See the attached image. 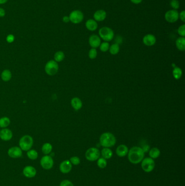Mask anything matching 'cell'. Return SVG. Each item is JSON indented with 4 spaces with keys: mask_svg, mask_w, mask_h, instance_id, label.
Segmentation results:
<instances>
[{
    "mask_svg": "<svg viewBox=\"0 0 185 186\" xmlns=\"http://www.w3.org/2000/svg\"><path fill=\"white\" fill-rule=\"evenodd\" d=\"M145 157V152L142 148L134 146L128 153V157L130 162L133 164H138L141 162Z\"/></svg>",
    "mask_w": 185,
    "mask_h": 186,
    "instance_id": "1",
    "label": "cell"
},
{
    "mask_svg": "<svg viewBox=\"0 0 185 186\" xmlns=\"http://www.w3.org/2000/svg\"><path fill=\"white\" fill-rule=\"evenodd\" d=\"M100 144L104 148H111L115 145L116 139L110 132H105L101 134L99 138Z\"/></svg>",
    "mask_w": 185,
    "mask_h": 186,
    "instance_id": "2",
    "label": "cell"
},
{
    "mask_svg": "<svg viewBox=\"0 0 185 186\" xmlns=\"http://www.w3.org/2000/svg\"><path fill=\"white\" fill-rule=\"evenodd\" d=\"M98 33L100 38L102 39L106 42L111 41L115 36L113 31L111 28L106 26L101 28L99 30Z\"/></svg>",
    "mask_w": 185,
    "mask_h": 186,
    "instance_id": "3",
    "label": "cell"
},
{
    "mask_svg": "<svg viewBox=\"0 0 185 186\" xmlns=\"http://www.w3.org/2000/svg\"><path fill=\"white\" fill-rule=\"evenodd\" d=\"M33 145V139L29 135L22 137L19 141V146L23 151H27L30 150Z\"/></svg>",
    "mask_w": 185,
    "mask_h": 186,
    "instance_id": "4",
    "label": "cell"
},
{
    "mask_svg": "<svg viewBox=\"0 0 185 186\" xmlns=\"http://www.w3.org/2000/svg\"><path fill=\"white\" fill-rule=\"evenodd\" d=\"M59 70L58 64L54 60H51L46 64L45 70L48 75L54 76L58 73Z\"/></svg>",
    "mask_w": 185,
    "mask_h": 186,
    "instance_id": "5",
    "label": "cell"
},
{
    "mask_svg": "<svg viewBox=\"0 0 185 186\" xmlns=\"http://www.w3.org/2000/svg\"><path fill=\"white\" fill-rule=\"evenodd\" d=\"M101 155L99 150L96 148H90L87 150L85 152V157L89 161L93 162L97 161Z\"/></svg>",
    "mask_w": 185,
    "mask_h": 186,
    "instance_id": "6",
    "label": "cell"
},
{
    "mask_svg": "<svg viewBox=\"0 0 185 186\" xmlns=\"http://www.w3.org/2000/svg\"><path fill=\"white\" fill-rule=\"evenodd\" d=\"M155 163L153 159L150 157H147L142 161L141 167L145 172H150L152 171L155 168Z\"/></svg>",
    "mask_w": 185,
    "mask_h": 186,
    "instance_id": "7",
    "label": "cell"
},
{
    "mask_svg": "<svg viewBox=\"0 0 185 186\" xmlns=\"http://www.w3.org/2000/svg\"><path fill=\"white\" fill-rule=\"evenodd\" d=\"M70 21L74 24H78L84 20V14L79 10H75L71 12L69 15Z\"/></svg>",
    "mask_w": 185,
    "mask_h": 186,
    "instance_id": "8",
    "label": "cell"
},
{
    "mask_svg": "<svg viewBox=\"0 0 185 186\" xmlns=\"http://www.w3.org/2000/svg\"><path fill=\"white\" fill-rule=\"evenodd\" d=\"M179 13L177 10L171 9L166 12L165 14V19L168 23H176L179 19Z\"/></svg>",
    "mask_w": 185,
    "mask_h": 186,
    "instance_id": "9",
    "label": "cell"
},
{
    "mask_svg": "<svg viewBox=\"0 0 185 186\" xmlns=\"http://www.w3.org/2000/svg\"><path fill=\"white\" fill-rule=\"evenodd\" d=\"M54 161L52 157L49 155H45L40 160V165L42 168L45 170H50L53 167Z\"/></svg>",
    "mask_w": 185,
    "mask_h": 186,
    "instance_id": "10",
    "label": "cell"
},
{
    "mask_svg": "<svg viewBox=\"0 0 185 186\" xmlns=\"http://www.w3.org/2000/svg\"><path fill=\"white\" fill-rule=\"evenodd\" d=\"M8 154L13 159H18L22 156L23 150L21 149L20 147L18 146L11 147L8 150Z\"/></svg>",
    "mask_w": 185,
    "mask_h": 186,
    "instance_id": "11",
    "label": "cell"
},
{
    "mask_svg": "<svg viewBox=\"0 0 185 186\" xmlns=\"http://www.w3.org/2000/svg\"><path fill=\"white\" fill-rule=\"evenodd\" d=\"M88 43L91 48L96 49L99 47L101 44V40L98 36L92 34L88 38Z\"/></svg>",
    "mask_w": 185,
    "mask_h": 186,
    "instance_id": "12",
    "label": "cell"
},
{
    "mask_svg": "<svg viewBox=\"0 0 185 186\" xmlns=\"http://www.w3.org/2000/svg\"><path fill=\"white\" fill-rule=\"evenodd\" d=\"M142 41L145 45L147 46H152L155 44L156 38L153 34H147L143 36Z\"/></svg>",
    "mask_w": 185,
    "mask_h": 186,
    "instance_id": "13",
    "label": "cell"
},
{
    "mask_svg": "<svg viewBox=\"0 0 185 186\" xmlns=\"http://www.w3.org/2000/svg\"><path fill=\"white\" fill-rule=\"evenodd\" d=\"M72 168V165L70 162L69 160H65L62 162L60 166H59V169L60 171L63 174H68L71 171Z\"/></svg>",
    "mask_w": 185,
    "mask_h": 186,
    "instance_id": "14",
    "label": "cell"
},
{
    "mask_svg": "<svg viewBox=\"0 0 185 186\" xmlns=\"http://www.w3.org/2000/svg\"><path fill=\"white\" fill-rule=\"evenodd\" d=\"M23 174L25 177L32 178L36 175V170L35 168L32 166H26L23 170Z\"/></svg>",
    "mask_w": 185,
    "mask_h": 186,
    "instance_id": "15",
    "label": "cell"
},
{
    "mask_svg": "<svg viewBox=\"0 0 185 186\" xmlns=\"http://www.w3.org/2000/svg\"><path fill=\"white\" fill-rule=\"evenodd\" d=\"M13 137V133L11 130L5 128L0 131V138L2 141H9Z\"/></svg>",
    "mask_w": 185,
    "mask_h": 186,
    "instance_id": "16",
    "label": "cell"
},
{
    "mask_svg": "<svg viewBox=\"0 0 185 186\" xmlns=\"http://www.w3.org/2000/svg\"><path fill=\"white\" fill-rule=\"evenodd\" d=\"M106 11L103 9H100L95 11L93 14V19L97 22H101L106 19Z\"/></svg>",
    "mask_w": 185,
    "mask_h": 186,
    "instance_id": "17",
    "label": "cell"
},
{
    "mask_svg": "<svg viewBox=\"0 0 185 186\" xmlns=\"http://www.w3.org/2000/svg\"><path fill=\"white\" fill-rule=\"evenodd\" d=\"M128 151H129L128 148L126 145L124 144L119 145L116 149V154L120 157H123L126 156L128 154Z\"/></svg>",
    "mask_w": 185,
    "mask_h": 186,
    "instance_id": "18",
    "label": "cell"
},
{
    "mask_svg": "<svg viewBox=\"0 0 185 186\" xmlns=\"http://www.w3.org/2000/svg\"><path fill=\"white\" fill-rule=\"evenodd\" d=\"M71 104L73 108L76 111L81 109L83 106V103L81 100L77 97H75L72 99V100L71 101Z\"/></svg>",
    "mask_w": 185,
    "mask_h": 186,
    "instance_id": "19",
    "label": "cell"
},
{
    "mask_svg": "<svg viewBox=\"0 0 185 186\" xmlns=\"http://www.w3.org/2000/svg\"><path fill=\"white\" fill-rule=\"evenodd\" d=\"M85 27L90 31H95L98 28V23L94 19H88L85 23Z\"/></svg>",
    "mask_w": 185,
    "mask_h": 186,
    "instance_id": "20",
    "label": "cell"
},
{
    "mask_svg": "<svg viewBox=\"0 0 185 186\" xmlns=\"http://www.w3.org/2000/svg\"><path fill=\"white\" fill-rule=\"evenodd\" d=\"M176 47L179 51H184L185 50V37L180 36L176 39L175 41Z\"/></svg>",
    "mask_w": 185,
    "mask_h": 186,
    "instance_id": "21",
    "label": "cell"
},
{
    "mask_svg": "<svg viewBox=\"0 0 185 186\" xmlns=\"http://www.w3.org/2000/svg\"><path fill=\"white\" fill-rule=\"evenodd\" d=\"M101 154L103 158H104L105 159H110L113 157V151L111 150L110 148H104L101 151Z\"/></svg>",
    "mask_w": 185,
    "mask_h": 186,
    "instance_id": "22",
    "label": "cell"
},
{
    "mask_svg": "<svg viewBox=\"0 0 185 186\" xmlns=\"http://www.w3.org/2000/svg\"><path fill=\"white\" fill-rule=\"evenodd\" d=\"M1 78L4 82H8L11 79L12 74L9 70H5L1 74Z\"/></svg>",
    "mask_w": 185,
    "mask_h": 186,
    "instance_id": "23",
    "label": "cell"
},
{
    "mask_svg": "<svg viewBox=\"0 0 185 186\" xmlns=\"http://www.w3.org/2000/svg\"><path fill=\"white\" fill-rule=\"evenodd\" d=\"M120 45L117 43L113 44V45L110 46L109 48V52L111 55H116L120 52Z\"/></svg>",
    "mask_w": 185,
    "mask_h": 186,
    "instance_id": "24",
    "label": "cell"
},
{
    "mask_svg": "<svg viewBox=\"0 0 185 186\" xmlns=\"http://www.w3.org/2000/svg\"><path fill=\"white\" fill-rule=\"evenodd\" d=\"M149 155L151 159H157L160 155V150H159L158 148H152L149 150Z\"/></svg>",
    "mask_w": 185,
    "mask_h": 186,
    "instance_id": "25",
    "label": "cell"
},
{
    "mask_svg": "<svg viewBox=\"0 0 185 186\" xmlns=\"http://www.w3.org/2000/svg\"><path fill=\"white\" fill-rule=\"evenodd\" d=\"M172 74H173V76L174 78L176 79V80H178V79H180L182 76L183 71L181 70V69L176 66L173 69Z\"/></svg>",
    "mask_w": 185,
    "mask_h": 186,
    "instance_id": "26",
    "label": "cell"
},
{
    "mask_svg": "<svg viewBox=\"0 0 185 186\" xmlns=\"http://www.w3.org/2000/svg\"><path fill=\"white\" fill-rule=\"evenodd\" d=\"M52 149H53L52 145L50 143H45L42 146V151L43 152V154L46 155H47L52 152Z\"/></svg>",
    "mask_w": 185,
    "mask_h": 186,
    "instance_id": "27",
    "label": "cell"
},
{
    "mask_svg": "<svg viewBox=\"0 0 185 186\" xmlns=\"http://www.w3.org/2000/svg\"><path fill=\"white\" fill-rule=\"evenodd\" d=\"M10 124V120L8 117H2L0 118V127L6 128Z\"/></svg>",
    "mask_w": 185,
    "mask_h": 186,
    "instance_id": "28",
    "label": "cell"
},
{
    "mask_svg": "<svg viewBox=\"0 0 185 186\" xmlns=\"http://www.w3.org/2000/svg\"><path fill=\"white\" fill-rule=\"evenodd\" d=\"M54 61L56 62L63 61L65 58V54L63 51H58L54 54Z\"/></svg>",
    "mask_w": 185,
    "mask_h": 186,
    "instance_id": "29",
    "label": "cell"
},
{
    "mask_svg": "<svg viewBox=\"0 0 185 186\" xmlns=\"http://www.w3.org/2000/svg\"><path fill=\"white\" fill-rule=\"evenodd\" d=\"M27 155L28 157L32 160H35L38 157V153L36 150H31L27 151Z\"/></svg>",
    "mask_w": 185,
    "mask_h": 186,
    "instance_id": "30",
    "label": "cell"
},
{
    "mask_svg": "<svg viewBox=\"0 0 185 186\" xmlns=\"http://www.w3.org/2000/svg\"><path fill=\"white\" fill-rule=\"evenodd\" d=\"M97 166L99 168L101 169H104L107 166V161L106 159L104 158H99L97 160Z\"/></svg>",
    "mask_w": 185,
    "mask_h": 186,
    "instance_id": "31",
    "label": "cell"
},
{
    "mask_svg": "<svg viewBox=\"0 0 185 186\" xmlns=\"http://www.w3.org/2000/svg\"><path fill=\"white\" fill-rule=\"evenodd\" d=\"M110 48V44L108 42L104 41L103 43L101 44V45L99 46V49L100 50L103 52H106L109 51Z\"/></svg>",
    "mask_w": 185,
    "mask_h": 186,
    "instance_id": "32",
    "label": "cell"
},
{
    "mask_svg": "<svg viewBox=\"0 0 185 186\" xmlns=\"http://www.w3.org/2000/svg\"><path fill=\"white\" fill-rule=\"evenodd\" d=\"M88 57L91 59H94L96 58L97 56V51L96 49L92 48L88 51Z\"/></svg>",
    "mask_w": 185,
    "mask_h": 186,
    "instance_id": "33",
    "label": "cell"
},
{
    "mask_svg": "<svg viewBox=\"0 0 185 186\" xmlns=\"http://www.w3.org/2000/svg\"><path fill=\"white\" fill-rule=\"evenodd\" d=\"M170 6L173 9L178 10L180 8V2L178 0H171L170 2Z\"/></svg>",
    "mask_w": 185,
    "mask_h": 186,
    "instance_id": "34",
    "label": "cell"
},
{
    "mask_svg": "<svg viewBox=\"0 0 185 186\" xmlns=\"http://www.w3.org/2000/svg\"><path fill=\"white\" fill-rule=\"evenodd\" d=\"M69 161L72 164L75 165V166L79 165V164L80 163V159L77 156H73L71 157Z\"/></svg>",
    "mask_w": 185,
    "mask_h": 186,
    "instance_id": "35",
    "label": "cell"
},
{
    "mask_svg": "<svg viewBox=\"0 0 185 186\" xmlns=\"http://www.w3.org/2000/svg\"><path fill=\"white\" fill-rule=\"evenodd\" d=\"M177 32L178 33L179 35L180 36L182 37H185V24H183V25H181L177 30Z\"/></svg>",
    "mask_w": 185,
    "mask_h": 186,
    "instance_id": "36",
    "label": "cell"
},
{
    "mask_svg": "<svg viewBox=\"0 0 185 186\" xmlns=\"http://www.w3.org/2000/svg\"><path fill=\"white\" fill-rule=\"evenodd\" d=\"M59 186H74L72 182L68 180H65L61 181Z\"/></svg>",
    "mask_w": 185,
    "mask_h": 186,
    "instance_id": "37",
    "label": "cell"
},
{
    "mask_svg": "<svg viewBox=\"0 0 185 186\" xmlns=\"http://www.w3.org/2000/svg\"><path fill=\"white\" fill-rule=\"evenodd\" d=\"M179 19H180L183 23H185V11H183L179 14Z\"/></svg>",
    "mask_w": 185,
    "mask_h": 186,
    "instance_id": "38",
    "label": "cell"
},
{
    "mask_svg": "<svg viewBox=\"0 0 185 186\" xmlns=\"http://www.w3.org/2000/svg\"><path fill=\"white\" fill-rule=\"evenodd\" d=\"M14 39H15V37L12 34H9L6 38V40L8 43H13L14 41Z\"/></svg>",
    "mask_w": 185,
    "mask_h": 186,
    "instance_id": "39",
    "label": "cell"
},
{
    "mask_svg": "<svg viewBox=\"0 0 185 186\" xmlns=\"http://www.w3.org/2000/svg\"><path fill=\"white\" fill-rule=\"evenodd\" d=\"M143 0H130L131 2L134 3V4H135V5H138L141 3L142 2Z\"/></svg>",
    "mask_w": 185,
    "mask_h": 186,
    "instance_id": "40",
    "label": "cell"
},
{
    "mask_svg": "<svg viewBox=\"0 0 185 186\" xmlns=\"http://www.w3.org/2000/svg\"><path fill=\"white\" fill-rule=\"evenodd\" d=\"M63 21L64 23H68V22H70V18H69V16H64L63 18Z\"/></svg>",
    "mask_w": 185,
    "mask_h": 186,
    "instance_id": "41",
    "label": "cell"
},
{
    "mask_svg": "<svg viewBox=\"0 0 185 186\" xmlns=\"http://www.w3.org/2000/svg\"><path fill=\"white\" fill-rule=\"evenodd\" d=\"M5 14H6V12L5 10L2 8H0V17H3L5 16Z\"/></svg>",
    "mask_w": 185,
    "mask_h": 186,
    "instance_id": "42",
    "label": "cell"
},
{
    "mask_svg": "<svg viewBox=\"0 0 185 186\" xmlns=\"http://www.w3.org/2000/svg\"><path fill=\"white\" fill-rule=\"evenodd\" d=\"M8 0H0V4H4L5 3H6L7 2Z\"/></svg>",
    "mask_w": 185,
    "mask_h": 186,
    "instance_id": "43",
    "label": "cell"
}]
</instances>
